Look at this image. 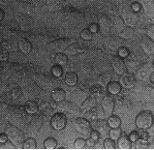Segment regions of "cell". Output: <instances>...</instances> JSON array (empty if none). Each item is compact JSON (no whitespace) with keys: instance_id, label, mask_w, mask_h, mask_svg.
<instances>
[{"instance_id":"cell-26","label":"cell","mask_w":154,"mask_h":150,"mask_svg":"<svg viewBox=\"0 0 154 150\" xmlns=\"http://www.w3.org/2000/svg\"><path fill=\"white\" fill-rule=\"evenodd\" d=\"M143 8L144 13L146 15H152L153 14V8H154V2L153 0H143Z\"/></svg>"},{"instance_id":"cell-4","label":"cell","mask_w":154,"mask_h":150,"mask_svg":"<svg viewBox=\"0 0 154 150\" xmlns=\"http://www.w3.org/2000/svg\"><path fill=\"white\" fill-rule=\"evenodd\" d=\"M67 124V118L63 113H55L51 119V125L55 130H62Z\"/></svg>"},{"instance_id":"cell-46","label":"cell","mask_w":154,"mask_h":150,"mask_svg":"<svg viewBox=\"0 0 154 150\" xmlns=\"http://www.w3.org/2000/svg\"><path fill=\"white\" fill-rule=\"evenodd\" d=\"M88 29L90 30L92 33H97L99 31V26H98V24H96V23H91L89 25Z\"/></svg>"},{"instance_id":"cell-56","label":"cell","mask_w":154,"mask_h":150,"mask_svg":"<svg viewBox=\"0 0 154 150\" xmlns=\"http://www.w3.org/2000/svg\"><path fill=\"white\" fill-rule=\"evenodd\" d=\"M1 72H2V67L0 66V73H1Z\"/></svg>"},{"instance_id":"cell-23","label":"cell","mask_w":154,"mask_h":150,"mask_svg":"<svg viewBox=\"0 0 154 150\" xmlns=\"http://www.w3.org/2000/svg\"><path fill=\"white\" fill-rule=\"evenodd\" d=\"M125 58H126V62H125L126 67H127V66H129L131 70L135 69L136 66L139 65V63H138L137 59H136V56H135L134 54H130V52H129V54L127 55Z\"/></svg>"},{"instance_id":"cell-36","label":"cell","mask_w":154,"mask_h":150,"mask_svg":"<svg viewBox=\"0 0 154 150\" xmlns=\"http://www.w3.org/2000/svg\"><path fill=\"white\" fill-rule=\"evenodd\" d=\"M85 119H87L88 121H93L98 119V114L96 112H94V109H89V111H86V114H85Z\"/></svg>"},{"instance_id":"cell-39","label":"cell","mask_w":154,"mask_h":150,"mask_svg":"<svg viewBox=\"0 0 154 150\" xmlns=\"http://www.w3.org/2000/svg\"><path fill=\"white\" fill-rule=\"evenodd\" d=\"M85 145H86V142L83 139H77L74 142V147L77 149H83L85 147Z\"/></svg>"},{"instance_id":"cell-30","label":"cell","mask_w":154,"mask_h":150,"mask_svg":"<svg viewBox=\"0 0 154 150\" xmlns=\"http://www.w3.org/2000/svg\"><path fill=\"white\" fill-rule=\"evenodd\" d=\"M43 118L40 115H35L31 120V127L35 131H38L43 124Z\"/></svg>"},{"instance_id":"cell-10","label":"cell","mask_w":154,"mask_h":150,"mask_svg":"<svg viewBox=\"0 0 154 150\" xmlns=\"http://www.w3.org/2000/svg\"><path fill=\"white\" fill-rule=\"evenodd\" d=\"M121 78H120V81H119V84L126 88V89H130V88L134 87L136 84V78L132 74L130 73H124L123 75H121Z\"/></svg>"},{"instance_id":"cell-37","label":"cell","mask_w":154,"mask_h":150,"mask_svg":"<svg viewBox=\"0 0 154 150\" xmlns=\"http://www.w3.org/2000/svg\"><path fill=\"white\" fill-rule=\"evenodd\" d=\"M109 79H111V76H109V75H108V74H103L102 76L99 77L98 81H99V83L102 86H105V85H107L108 83L109 82Z\"/></svg>"},{"instance_id":"cell-40","label":"cell","mask_w":154,"mask_h":150,"mask_svg":"<svg viewBox=\"0 0 154 150\" xmlns=\"http://www.w3.org/2000/svg\"><path fill=\"white\" fill-rule=\"evenodd\" d=\"M104 148L105 149H114L116 148V143H114L113 139H106L104 142Z\"/></svg>"},{"instance_id":"cell-34","label":"cell","mask_w":154,"mask_h":150,"mask_svg":"<svg viewBox=\"0 0 154 150\" xmlns=\"http://www.w3.org/2000/svg\"><path fill=\"white\" fill-rule=\"evenodd\" d=\"M23 146L24 149H35L37 146V144H36V142H35L34 139L30 138V139H27L26 140H24Z\"/></svg>"},{"instance_id":"cell-33","label":"cell","mask_w":154,"mask_h":150,"mask_svg":"<svg viewBox=\"0 0 154 150\" xmlns=\"http://www.w3.org/2000/svg\"><path fill=\"white\" fill-rule=\"evenodd\" d=\"M109 138L113 140H117L119 139V136H121V130L118 128H112V130L109 132Z\"/></svg>"},{"instance_id":"cell-54","label":"cell","mask_w":154,"mask_h":150,"mask_svg":"<svg viewBox=\"0 0 154 150\" xmlns=\"http://www.w3.org/2000/svg\"><path fill=\"white\" fill-rule=\"evenodd\" d=\"M51 107H52V108H57V105H56V102L54 103V102H51Z\"/></svg>"},{"instance_id":"cell-43","label":"cell","mask_w":154,"mask_h":150,"mask_svg":"<svg viewBox=\"0 0 154 150\" xmlns=\"http://www.w3.org/2000/svg\"><path fill=\"white\" fill-rule=\"evenodd\" d=\"M20 95H21V90H20V88H19V87L15 88V89L12 91V97L14 99L19 98Z\"/></svg>"},{"instance_id":"cell-2","label":"cell","mask_w":154,"mask_h":150,"mask_svg":"<svg viewBox=\"0 0 154 150\" xmlns=\"http://www.w3.org/2000/svg\"><path fill=\"white\" fill-rule=\"evenodd\" d=\"M153 123V115L149 111L140 112L136 117V125L140 129H147Z\"/></svg>"},{"instance_id":"cell-51","label":"cell","mask_w":154,"mask_h":150,"mask_svg":"<svg viewBox=\"0 0 154 150\" xmlns=\"http://www.w3.org/2000/svg\"><path fill=\"white\" fill-rule=\"evenodd\" d=\"M140 9V5L139 3H133V5H132V10L135 12H138Z\"/></svg>"},{"instance_id":"cell-9","label":"cell","mask_w":154,"mask_h":150,"mask_svg":"<svg viewBox=\"0 0 154 150\" xmlns=\"http://www.w3.org/2000/svg\"><path fill=\"white\" fill-rule=\"evenodd\" d=\"M140 47H142L143 51L146 54H152L154 51L153 39H151L147 35H144V36H143L142 40H140Z\"/></svg>"},{"instance_id":"cell-16","label":"cell","mask_w":154,"mask_h":150,"mask_svg":"<svg viewBox=\"0 0 154 150\" xmlns=\"http://www.w3.org/2000/svg\"><path fill=\"white\" fill-rule=\"evenodd\" d=\"M82 51H83V47L78 43L71 44V45H69L66 47V52L69 55H76L78 54H81Z\"/></svg>"},{"instance_id":"cell-27","label":"cell","mask_w":154,"mask_h":150,"mask_svg":"<svg viewBox=\"0 0 154 150\" xmlns=\"http://www.w3.org/2000/svg\"><path fill=\"white\" fill-rule=\"evenodd\" d=\"M58 108H64V109L66 112H69L70 113H76V114H78V113H80V111H79V109L78 107L75 104H73V103H65L62 107L61 106H57Z\"/></svg>"},{"instance_id":"cell-53","label":"cell","mask_w":154,"mask_h":150,"mask_svg":"<svg viewBox=\"0 0 154 150\" xmlns=\"http://www.w3.org/2000/svg\"><path fill=\"white\" fill-rule=\"evenodd\" d=\"M154 78V75H153V73H152V74L150 75V76H149V78H148L149 81H150V82L152 83V84H153V82H154V78Z\"/></svg>"},{"instance_id":"cell-1","label":"cell","mask_w":154,"mask_h":150,"mask_svg":"<svg viewBox=\"0 0 154 150\" xmlns=\"http://www.w3.org/2000/svg\"><path fill=\"white\" fill-rule=\"evenodd\" d=\"M6 135L8 136V139L10 142H13V144L19 145L24 142L25 135L21 130L13 125H9L6 129Z\"/></svg>"},{"instance_id":"cell-8","label":"cell","mask_w":154,"mask_h":150,"mask_svg":"<svg viewBox=\"0 0 154 150\" xmlns=\"http://www.w3.org/2000/svg\"><path fill=\"white\" fill-rule=\"evenodd\" d=\"M93 130H96L99 134L102 135H108L109 132V126L105 120H100V119H96V120L91 121V124Z\"/></svg>"},{"instance_id":"cell-48","label":"cell","mask_w":154,"mask_h":150,"mask_svg":"<svg viewBox=\"0 0 154 150\" xmlns=\"http://www.w3.org/2000/svg\"><path fill=\"white\" fill-rule=\"evenodd\" d=\"M8 140V136L6 134H0V143L3 144Z\"/></svg>"},{"instance_id":"cell-13","label":"cell","mask_w":154,"mask_h":150,"mask_svg":"<svg viewBox=\"0 0 154 150\" xmlns=\"http://www.w3.org/2000/svg\"><path fill=\"white\" fill-rule=\"evenodd\" d=\"M68 47V44L63 39L55 40V41L51 42L49 45L50 50L56 51V52H62L63 51L66 50V47Z\"/></svg>"},{"instance_id":"cell-55","label":"cell","mask_w":154,"mask_h":150,"mask_svg":"<svg viewBox=\"0 0 154 150\" xmlns=\"http://www.w3.org/2000/svg\"><path fill=\"white\" fill-rule=\"evenodd\" d=\"M1 43H2V40H1V36H0V46H1Z\"/></svg>"},{"instance_id":"cell-17","label":"cell","mask_w":154,"mask_h":150,"mask_svg":"<svg viewBox=\"0 0 154 150\" xmlns=\"http://www.w3.org/2000/svg\"><path fill=\"white\" fill-rule=\"evenodd\" d=\"M118 140V147L119 149H131L132 147V142L129 139V138L125 135L120 136L119 139H117Z\"/></svg>"},{"instance_id":"cell-28","label":"cell","mask_w":154,"mask_h":150,"mask_svg":"<svg viewBox=\"0 0 154 150\" xmlns=\"http://www.w3.org/2000/svg\"><path fill=\"white\" fill-rule=\"evenodd\" d=\"M55 62L57 65L65 66L68 63V56L64 54L63 52H57L55 54Z\"/></svg>"},{"instance_id":"cell-47","label":"cell","mask_w":154,"mask_h":150,"mask_svg":"<svg viewBox=\"0 0 154 150\" xmlns=\"http://www.w3.org/2000/svg\"><path fill=\"white\" fill-rule=\"evenodd\" d=\"M116 99H113V101H116V104H118V105H122L123 103L125 102L122 96H119L118 94H116Z\"/></svg>"},{"instance_id":"cell-44","label":"cell","mask_w":154,"mask_h":150,"mask_svg":"<svg viewBox=\"0 0 154 150\" xmlns=\"http://www.w3.org/2000/svg\"><path fill=\"white\" fill-rule=\"evenodd\" d=\"M138 139H139V133H138V132H136V131L132 132V133L130 134V136H129V139L131 140L132 142H136Z\"/></svg>"},{"instance_id":"cell-50","label":"cell","mask_w":154,"mask_h":150,"mask_svg":"<svg viewBox=\"0 0 154 150\" xmlns=\"http://www.w3.org/2000/svg\"><path fill=\"white\" fill-rule=\"evenodd\" d=\"M86 145L87 146H89V147H93L94 145H95V140L93 139H88L86 140Z\"/></svg>"},{"instance_id":"cell-22","label":"cell","mask_w":154,"mask_h":150,"mask_svg":"<svg viewBox=\"0 0 154 150\" xmlns=\"http://www.w3.org/2000/svg\"><path fill=\"white\" fill-rule=\"evenodd\" d=\"M107 123L109 128H118L121 124V119L117 115H109L108 117Z\"/></svg>"},{"instance_id":"cell-41","label":"cell","mask_w":154,"mask_h":150,"mask_svg":"<svg viewBox=\"0 0 154 150\" xmlns=\"http://www.w3.org/2000/svg\"><path fill=\"white\" fill-rule=\"evenodd\" d=\"M118 55H119V57H121V58H125V57L129 54V50L126 47H120L119 48H118Z\"/></svg>"},{"instance_id":"cell-45","label":"cell","mask_w":154,"mask_h":150,"mask_svg":"<svg viewBox=\"0 0 154 150\" xmlns=\"http://www.w3.org/2000/svg\"><path fill=\"white\" fill-rule=\"evenodd\" d=\"M138 133H139V138H140V139H148V138H149V135H148L147 132L143 131V129L142 131L138 132Z\"/></svg>"},{"instance_id":"cell-6","label":"cell","mask_w":154,"mask_h":150,"mask_svg":"<svg viewBox=\"0 0 154 150\" xmlns=\"http://www.w3.org/2000/svg\"><path fill=\"white\" fill-rule=\"evenodd\" d=\"M101 105H102V109L104 111L105 115L109 117V115H112L113 109H114V101L113 98L109 95H105L102 99V102H101Z\"/></svg>"},{"instance_id":"cell-7","label":"cell","mask_w":154,"mask_h":150,"mask_svg":"<svg viewBox=\"0 0 154 150\" xmlns=\"http://www.w3.org/2000/svg\"><path fill=\"white\" fill-rule=\"evenodd\" d=\"M124 23L127 24L128 26H135L137 24L139 20V17L137 12H135L133 10H126L123 13V17H122Z\"/></svg>"},{"instance_id":"cell-5","label":"cell","mask_w":154,"mask_h":150,"mask_svg":"<svg viewBox=\"0 0 154 150\" xmlns=\"http://www.w3.org/2000/svg\"><path fill=\"white\" fill-rule=\"evenodd\" d=\"M74 125L76 130L82 135H87L88 133H90V128H91L90 122L85 118H82V117L77 118Z\"/></svg>"},{"instance_id":"cell-18","label":"cell","mask_w":154,"mask_h":150,"mask_svg":"<svg viewBox=\"0 0 154 150\" xmlns=\"http://www.w3.org/2000/svg\"><path fill=\"white\" fill-rule=\"evenodd\" d=\"M107 87H108V91L112 95L119 94L121 91V85L117 81H109L107 84Z\"/></svg>"},{"instance_id":"cell-35","label":"cell","mask_w":154,"mask_h":150,"mask_svg":"<svg viewBox=\"0 0 154 150\" xmlns=\"http://www.w3.org/2000/svg\"><path fill=\"white\" fill-rule=\"evenodd\" d=\"M92 36H93V33H92L88 28H85L81 31V37H82V39L85 40V41H89V40H91Z\"/></svg>"},{"instance_id":"cell-15","label":"cell","mask_w":154,"mask_h":150,"mask_svg":"<svg viewBox=\"0 0 154 150\" xmlns=\"http://www.w3.org/2000/svg\"><path fill=\"white\" fill-rule=\"evenodd\" d=\"M65 97H66V92L63 89H61V88H55L51 92V99L56 103L63 102L65 100Z\"/></svg>"},{"instance_id":"cell-24","label":"cell","mask_w":154,"mask_h":150,"mask_svg":"<svg viewBox=\"0 0 154 150\" xmlns=\"http://www.w3.org/2000/svg\"><path fill=\"white\" fill-rule=\"evenodd\" d=\"M65 82L68 85H75L78 82V75L74 72H69L65 76Z\"/></svg>"},{"instance_id":"cell-29","label":"cell","mask_w":154,"mask_h":150,"mask_svg":"<svg viewBox=\"0 0 154 150\" xmlns=\"http://www.w3.org/2000/svg\"><path fill=\"white\" fill-rule=\"evenodd\" d=\"M112 24H113L114 26V28H116V31L119 33L121 30L125 27V23H124V21H123L122 20V17H114L113 20H112Z\"/></svg>"},{"instance_id":"cell-38","label":"cell","mask_w":154,"mask_h":150,"mask_svg":"<svg viewBox=\"0 0 154 150\" xmlns=\"http://www.w3.org/2000/svg\"><path fill=\"white\" fill-rule=\"evenodd\" d=\"M51 73L54 75V77H60L61 75L63 73V69H62V66L60 65H54V67L51 68Z\"/></svg>"},{"instance_id":"cell-49","label":"cell","mask_w":154,"mask_h":150,"mask_svg":"<svg viewBox=\"0 0 154 150\" xmlns=\"http://www.w3.org/2000/svg\"><path fill=\"white\" fill-rule=\"evenodd\" d=\"M90 138L93 139L94 140H97L99 139V133L96 130H93L91 132V135H90Z\"/></svg>"},{"instance_id":"cell-52","label":"cell","mask_w":154,"mask_h":150,"mask_svg":"<svg viewBox=\"0 0 154 150\" xmlns=\"http://www.w3.org/2000/svg\"><path fill=\"white\" fill-rule=\"evenodd\" d=\"M4 16H5V13H4V11L2 10L1 8H0V20H3Z\"/></svg>"},{"instance_id":"cell-14","label":"cell","mask_w":154,"mask_h":150,"mask_svg":"<svg viewBox=\"0 0 154 150\" xmlns=\"http://www.w3.org/2000/svg\"><path fill=\"white\" fill-rule=\"evenodd\" d=\"M17 46H19L20 51L24 54H28L29 52L32 51V44L30 43L29 40L25 38L20 39L19 43H17Z\"/></svg>"},{"instance_id":"cell-21","label":"cell","mask_w":154,"mask_h":150,"mask_svg":"<svg viewBox=\"0 0 154 150\" xmlns=\"http://www.w3.org/2000/svg\"><path fill=\"white\" fill-rule=\"evenodd\" d=\"M134 34H135V30H134V28H132L131 26L124 27L119 33H118L119 37H121L123 39H131L134 36Z\"/></svg>"},{"instance_id":"cell-19","label":"cell","mask_w":154,"mask_h":150,"mask_svg":"<svg viewBox=\"0 0 154 150\" xmlns=\"http://www.w3.org/2000/svg\"><path fill=\"white\" fill-rule=\"evenodd\" d=\"M95 105H96V98L91 96L83 101L82 104V109H85V111H89V109H93L95 107Z\"/></svg>"},{"instance_id":"cell-20","label":"cell","mask_w":154,"mask_h":150,"mask_svg":"<svg viewBox=\"0 0 154 150\" xmlns=\"http://www.w3.org/2000/svg\"><path fill=\"white\" fill-rule=\"evenodd\" d=\"M38 109H39V106L35 101H27V102H26L25 111L27 113L34 114L38 112Z\"/></svg>"},{"instance_id":"cell-31","label":"cell","mask_w":154,"mask_h":150,"mask_svg":"<svg viewBox=\"0 0 154 150\" xmlns=\"http://www.w3.org/2000/svg\"><path fill=\"white\" fill-rule=\"evenodd\" d=\"M44 146H45V148H47V149H55L57 146V142L54 138H49L45 140Z\"/></svg>"},{"instance_id":"cell-25","label":"cell","mask_w":154,"mask_h":150,"mask_svg":"<svg viewBox=\"0 0 154 150\" xmlns=\"http://www.w3.org/2000/svg\"><path fill=\"white\" fill-rule=\"evenodd\" d=\"M90 94L94 98H101L104 95V88L101 85H94L91 87L90 89Z\"/></svg>"},{"instance_id":"cell-11","label":"cell","mask_w":154,"mask_h":150,"mask_svg":"<svg viewBox=\"0 0 154 150\" xmlns=\"http://www.w3.org/2000/svg\"><path fill=\"white\" fill-rule=\"evenodd\" d=\"M112 66L114 70V72L118 75H123L124 73L127 72V67L125 65L124 60H123L121 57L119 56H116L114 57L112 61Z\"/></svg>"},{"instance_id":"cell-32","label":"cell","mask_w":154,"mask_h":150,"mask_svg":"<svg viewBox=\"0 0 154 150\" xmlns=\"http://www.w3.org/2000/svg\"><path fill=\"white\" fill-rule=\"evenodd\" d=\"M136 147L138 149H148L149 147V143L147 142V139H143L139 138L136 140Z\"/></svg>"},{"instance_id":"cell-12","label":"cell","mask_w":154,"mask_h":150,"mask_svg":"<svg viewBox=\"0 0 154 150\" xmlns=\"http://www.w3.org/2000/svg\"><path fill=\"white\" fill-rule=\"evenodd\" d=\"M98 26H99V30H101L104 34H107L108 32H109V29H111V27H112L111 19H109L108 16L102 15L99 17Z\"/></svg>"},{"instance_id":"cell-3","label":"cell","mask_w":154,"mask_h":150,"mask_svg":"<svg viewBox=\"0 0 154 150\" xmlns=\"http://www.w3.org/2000/svg\"><path fill=\"white\" fill-rule=\"evenodd\" d=\"M153 73V64L143 63L140 66L137 70V78L140 81H147L149 76Z\"/></svg>"},{"instance_id":"cell-42","label":"cell","mask_w":154,"mask_h":150,"mask_svg":"<svg viewBox=\"0 0 154 150\" xmlns=\"http://www.w3.org/2000/svg\"><path fill=\"white\" fill-rule=\"evenodd\" d=\"M9 58V54L6 50L0 51V61H6Z\"/></svg>"}]
</instances>
